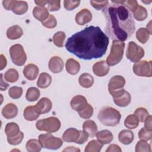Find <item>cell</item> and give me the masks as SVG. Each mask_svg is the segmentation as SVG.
Here are the masks:
<instances>
[{"label":"cell","instance_id":"1","mask_svg":"<svg viewBox=\"0 0 152 152\" xmlns=\"http://www.w3.org/2000/svg\"><path fill=\"white\" fill-rule=\"evenodd\" d=\"M108 45L109 37L100 28L90 26L69 37L65 48L80 59L91 60L102 57Z\"/></svg>","mask_w":152,"mask_h":152},{"label":"cell","instance_id":"2","mask_svg":"<svg viewBox=\"0 0 152 152\" xmlns=\"http://www.w3.org/2000/svg\"><path fill=\"white\" fill-rule=\"evenodd\" d=\"M112 3L102 11L106 21V33L113 40L124 42L135 32V22L131 11L126 7L122 4Z\"/></svg>","mask_w":152,"mask_h":152},{"label":"cell","instance_id":"3","mask_svg":"<svg viewBox=\"0 0 152 152\" xmlns=\"http://www.w3.org/2000/svg\"><path fill=\"white\" fill-rule=\"evenodd\" d=\"M97 118L102 125L107 126H115L119 124L121 115L116 109L105 106L100 110Z\"/></svg>","mask_w":152,"mask_h":152},{"label":"cell","instance_id":"4","mask_svg":"<svg viewBox=\"0 0 152 152\" xmlns=\"http://www.w3.org/2000/svg\"><path fill=\"white\" fill-rule=\"evenodd\" d=\"M125 43L124 42L113 40L110 52L106 59L107 64L110 66L118 64L123 58Z\"/></svg>","mask_w":152,"mask_h":152},{"label":"cell","instance_id":"5","mask_svg":"<svg viewBox=\"0 0 152 152\" xmlns=\"http://www.w3.org/2000/svg\"><path fill=\"white\" fill-rule=\"evenodd\" d=\"M61 124L58 118L49 117L38 120L36 123V128L39 131H46L48 133H53L58 131L61 128Z\"/></svg>","mask_w":152,"mask_h":152},{"label":"cell","instance_id":"6","mask_svg":"<svg viewBox=\"0 0 152 152\" xmlns=\"http://www.w3.org/2000/svg\"><path fill=\"white\" fill-rule=\"evenodd\" d=\"M39 141L43 148L50 150L59 149L63 144V141L60 138L55 137L49 133L40 134L39 136Z\"/></svg>","mask_w":152,"mask_h":152},{"label":"cell","instance_id":"7","mask_svg":"<svg viewBox=\"0 0 152 152\" xmlns=\"http://www.w3.org/2000/svg\"><path fill=\"white\" fill-rule=\"evenodd\" d=\"M10 54L12 62L18 66L23 65L26 60L27 55L22 45L15 44L10 48Z\"/></svg>","mask_w":152,"mask_h":152},{"label":"cell","instance_id":"8","mask_svg":"<svg viewBox=\"0 0 152 152\" xmlns=\"http://www.w3.org/2000/svg\"><path fill=\"white\" fill-rule=\"evenodd\" d=\"M144 50L137 45L134 42H129L126 50V56L128 59L132 62H137L144 56Z\"/></svg>","mask_w":152,"mask_h":152},{"label":"cell","instance_id":"9","mask_svg":"<svg viewBox=\"0 0 152 152\" xmlns=\"http://www.w3.org/2000/svg\"><path fill=\"white\" fill-rule=\"evenodd\" d=\"M133 71L135 74L140 77H151V61L142 60L136 62L133 66Z\"/></svg>","mask_w":152,"mask_h":152},{"label":"cell","instance_id":"10","mask_svg":"<svg viewBox=\"0 0 152 152\" xmlns=\"http://www.w3.org/2000/svg\"><path fill=\"white\" fill-rule=\"evenodd\" d=\"M125 84V79L121 75H115L112 77L108 84L109 93L124 88Z\"/></svg>","mask_w":152,"mask_h":152},{"label":"cell","instance_id":"11","mask_svg":"<svg viewBox=\"0 0 152 152\" xmlns=\"http://www.w3.org/2000/svg\"><path fill=\"white\" fill-rule=\"evenodd\" d=\"M88 103L86 97L81 95L74 96L70 102L71 108L78 112L83 110L87 105Z\"/></svg>","mask_w":152,"mask_h":152},{"label":"cell","instance_id":"12","mask_svg":"<svg viewBox=\"0 0 152 152\" xmlns=\"http://www.w3.org/2000/svg\"><path fill=\"white\" fill-rule=\"evenodd\" d=\"M92 19V14L90 11L87 8H84L80 11L75 15V22L80 26H83L90 21Z\"/></svg>","mask_w":152,"mask_h":152},{"label":"cell","instance_id":"13","mask_svg":"<svg viewBox=\"0 0 152 152\" xmlns=\"http://www.w3.org/2000/svg\"><path fill=\"white\" fill-rule=\"evenodd\" d=\"M109 65L105 61H100L95 63L93 66V73L99 77L107 75L109 71Z\"/></svg>","mask_w":152,"mask_h":152},{"label":"cell","instance_id":"14","mask_svg":"<svg viewBox=\"0 0 152 152\" xmlns=\"http://www.w3.org/2000/svg\"><path fill=\"white\" fill-rule=\"evenodd\" d=\"M80 136V130H77L74 128H68L63 134L62 139L68 142H75L78 141Z\"/></svg>","mask_w":152,"mask_h":152},{"label":"cell","instance_id":"15","mask_svg":"<svg viewBox=\"0 0 152 152\" xmlns=\"http://www.w3.org/2000/svg\"><path fill=\"white\" fill-rule=\"evenodd\" d=\"M34 106L37 111L40 115L48 113L52 109V104L49 99L47 97H42Z\"/></svg>","mask_w":152,"mask_h":152},{"label":"cell","instance_id":"16","mask_svg":"<svg viewBox=\"0 0 152 152\" xmlns=\"http://www.w3.org/2000/svg\"><path fill=\"white\" fill-rule=\"evenodd\" d=\"M49 69L53 73L61 72L64 68L62 59L57 56H53L49 61Z\"/></svg>","mask_w":152,"mask_h":152},{"label":"cell","instance_id":"17","mask_svg":"<svg viewBox=\"0 0 152 152\" xmlns=\"http://www.w3.org/2000/svg\"><path fill=\"white\" fill-rule=\"evenodd\" d=\"M39 69L35 64H29L27 65L23 69V74L25 77L29 80H35L39 74Z\"/></svg>","mask_w":152,"mask_h":152},{"label":"cell","instance_id":"18","mask_svg":"<svg viewBox=\"0 0 152 152\" xmlns=\"http://www.w3.org/2000/svg\"><path fill=\"white\" fill-rule=\"evenodd\" d=\"M2 116L7 119L15 118L18 113V108L15 104L10 103L7 104L2 109Z\"/></svg>","mask_w":152,"mask_h":152},{"label":"cell","instance_id":"19","mask_svg":"<svg viewBox=\"0 0 152 152\" xmlns=\"http://www.w3.org/2000/svg\"><path fill=\"white\" fill-rule=\"evenodd\" d=\"M28 10V4L26 1H12L11 10L17 14L22 15L26 13Z\"/></svg>","mask_w":152,"mask_h":152},{"label":"cell","instance_id":"20","mask_svg":"<svg viewBox=\"0 0 152 152\" xmlns=\"http://www.w3.org/2000/svg\"><path fill=\"white\" fill-rule=\"evenodd\" d=\"M33 15L36 20L41 22L44 21L49 16L48 8H45V7L39 6H36L33 8Z\"/></svg>","mask_w":152,"mask_h":152},{"label":"cell","instance_id":"21","mask_svg":"<svg viewBox=\"0 0 152 152\" xmlns=\"http://www.w3.org/2000/svg\"><path fill=\"white\" fill-rule=\"evenodd\" d=\"M96 135L97 140L103 144H109L113 139L112 133L107 129L97 132Z\"/></svg>","mask_w":152,"mask_h":152},{"label":"cell","instance_id":"22","mask_svg":"<svg viewBox=\"0 0 152 152\" xmlns=\"http://www.w3.org/2000/svg\"><path fill=\"white\" fill-rule=\"evenodd\" d=\"M113 99V102L116 105L123 107L127 106L130 103L131 100V96L129 93L125 91L121 95Z\"/></svg>","mask_w":152,"mask_h":152},{"label":"cell","instance_id":"23","mask_svg":"<svg viewBox=\"0 0 152 152\" xmlns=\"http://www.w3.org/2000/svg\"><path fill=\"white\" fill-rule=\"evenodd\" d=\"M83 131L86 132L88 137H94L97 132V126L96 124L92 120H87L83 124Z\"/></svg>","mask_w":152,"mask_h":152},{"label":"cell","instance_id":"24","mask_svg":"<svg viewBox=\"0 0 152 152\" xmlns=\"http://www.w3.org/2000/svg\"><path fill=\"white\" fill-rule=\"evenodd\" d=\"M134 138V133L128 129H124L118 134V140L123 144L128 145L131 144Z\"/></svg>","mask_w":152,"mask_h":152},{"label":"cell","instance_id":"25","mask_svg":"<svg viewBox=\"0 0 152 152\" xmlns=\"http://www.w3.org/2000/svg\"><path fill=\"white\" fill-rule=\"evenodd\" d=\"M23 34L22 28L18 25L10 27L7 30V36L11 40H15L20 38Z\"/></svg>","mask_w":152,"mask_h":152},{"label":"cell","instance_id":"26","mask_svg":"<svg viewBox=\"0 0 152 152\" xmlns=\"http://www.w3.org/2000/svg\"><path fill=\"white\" fill-rule=\"evenodd\" d=\"M66 70L69 74H77L80 69V65L78 61L73 58H69L65 64Z\"/></svg>","mask_w":152,"mask_h":152},{"label":"cell","instance_id":"27","mask_svg":"<svg viewBox=\"0 0 152 152\" xmlns=\"http://www.w3.org/2000/svg\"><path fill=\"white\" fill-rule=\"evenodd\" d=\"M23 115L24 118L28 121L36 120L40 115L34 106H27L24 110Z\"/></svg>","mask_w":152,"mask_h":152},{"label":"cell","instance_id":"28","mask_svg":"<svg viewBox=\"0 0 152 152\" xmlns=\"http://www.w3.org/2000/svg\"><path fill=\"white\" fill-rule=\"evenodd\" d=\"M78 82L81 87L84 88H90L94 83V78L90 74L83 73L79 77Z\"/></svg>","mask_w":152,"mask_h":152},{"label":"cell","instance_id":"29","mask_svg":"<svg viewBox=\"0 0 152 152\" xmlns=\"http://www.w3.org/2000/svg\"><path fill=\"white\" fill-rule=\"evenodd\" d=\"M51 82V76L46 72H42L39 77L37 81V86L41 88H45L50 86Z\"/></svg>","mask_w":152,"mask_h":152},{"label":"cell","instance_id":"30","mask_svg":"<svg viewBox=\"0 0 152 152\" xmlns=\"http://www.w3.org/2000/svg\"><path fill=\"white\" fill-rule=\"evenodd\" d=\"M20 128L17 124L15 122L8 123L5 128V132L7 137H12L17 135L19 132Z\"/></svg>","mask_w":152,"mask_h":152},{"label":"cell","instance_id":"31","mask_svg":"<svg viewBox=\"0 0 152 152\" xmlns=\"http://www.w3.org/2000/svg\"><path fill=\"white\" fill-rule=\"evenodd\" d=\"M135 19L138 21H143L147 17L148 14L146 9L140 5H138L136 8L132 12Z\"/></svg>","mask_w":152,"mask_h":152},{"label":"cell","instance_id":"32","mask_svg":"<svg viewBox=\"0 0 152 152\" xmlns=\"http://www.w3.org/2000/svg\"><path fill=\"white\" fill-rule=\"evenodd\" d=\"M103 144L99 141L93 140L90 141L86 145L84 151L85 152H99L101 151Z\"/></svg>","mask_w":152,"mask_h":152},{"label":"cell","instance_id":"33","mask_svg":"<svg viewBox=\"0 0 152 152\" xmlns=\"http://www.w3.org/2000/svg\"><path fill=\"white\" fill-rule=\"evenodd\" d=\"M26 147L28 152H39L41 150L42 147L39 140L31 139L27 142Z\"/></svg>","mask_w":152,"mask_h":152},{"label":"cell","instance_id":"34","mask_svg":"<svg viewBox=\"0 0 152 152\" xmlns=\"http://www.w3.org/2000/svg\"><path fill=\"white\" fill-rule=\"evenodd\" d=\"M124 125L128 129H135L139 125L138 118L134 114L129 115L125 118Z\"/></svg>","mask_w":152,"mask_h":152},{"label":"cell","instance_id":"35","mask_svg":"<svg viewBox=\"0 0 152 152\" xmlns=\"http://www.w3.org/2000/svg\"><path fill=\"white\" fill-rule=\"evenodd\" d=\"M40 94V91L37 88L31 87L27 89L26 94V99L29 102H34L38 100Z\"/></svg>","mask_w":152,"mask_h":152},{"label":"cell","instance_id":"36","mask_svg":"<svg viewBox=\"0 0 152 152\" xmlns=\"http://www.w3.org/2000/svg\"><path fill=\"white\" fill-rule=\"evenodd\" d=\"M150 36V33L148 30L144 27L140 28L136 32V37L137 40L141 43H145Z\"/></svg>","mask_w":152,"mask_h":152},{"label":"cell","instance_id":"37","mask_svg":"<svg viewBox=\"0 0 152 152\" xmlns=\"http://www.w3.org/2000/svg\"><path fill=\"white\" fill-rule=\"evenodd\" d=\"M19 78L18 71L14 68L8 69L4 74V78L7 81L10 83L16 82Z\"/></svg>","mask_w":152,"mask_h":152},{"label":"cell","instance_id":"38","mask_svg":"<svg viewBox=\"0 0 152 152\" xmlns=\"http://www.w3.org/2000/svg\"><path fill=\"white\" fill-rule=\"evenodd\" d=\"M65 39V34L64 31H58L53 36V42L54 44L59 48L63 47L64 42Z\"/></svg>","mask_w":152,"mask_h":152},{"label":"cell","instance_id":"39","mask_svg":"<svg viewBox=\"0 0 152 152\" xmlns=\"http://www.w3.org/2000/svg\"><path fill=\"white\" fill-rule=\"evenodd\" d=\"M136 152H150L151 147L150 144L147 143L145 141L140 140L137 142L135 145Z\"/></svg>","mask_w":152,"mask_h":152},{"label":"cell","instance_id":"40","mask_svg":"<svg viewBox=\"0 0 152 152\" xmlns=\"http://www.w3.org/2000/svg\"><path fill=\"white\" fill-rule=\"evenodd\" d=\"M23 88L20 87L14 86L10 88L8 90V94L10 97L14 99H19L23 94Z\"/></svg>","mask_w":152,"mask_h":152},{"label":"cell","instance_id":"41","mask_svg":"<svg viewBox=\"0 0 152 152\" xmlns=\"http://www.w3.org/2000/svg\"><path fill=\"white\" fill-rule=\"evenodd\" d=\"M79 116L83 119H89L93 114V108L90 104H87V106L82 110L78 112Z\"/></svg>","mask_w":152,"mask_h":152},{"label":"cell","instance_id":"42","mask_svg":"<svg viewBox=\"0 0 152 152\" xmlns=\"http://www.w3.org/2000/svg\"><path fill=\"white\" fill-rule=\"evenodd\" d=\"M134 115L137 116V117L138 118V120L140 122H143L144 121L145 119L149 115V113L145 108L138 107L135 110Z\"/></svg>","mask_w":152,"mask_h":152},{"label":"cell","instance_id":"43","mask_svg":"<svg viewBox=\"0 0 152 152\" xmlns=\"http://www.w3.org/2000/svg\"><path fill=\"white\" fill-rule=\"evenodd\" d=\"M24 138V134L20 131L17 135L12 137H7L8 142L12 145H15L20 144Z\"/></svg>","mask_w":152,"mask_h":152},{"label":"cell","instance_id":"44","mask_svg":"<svg viewBox=\"0 0 152 152\" xmlns=\"http://www.w3.org/2000/svg\"><path fill=\"white\" fill-rule=\"evenodd\" d=\"M43 26L48 28H53L55 27L57 25V21L53 15H49L48 18L44 21L42 22Z\"/></svg>","mask_w":152,"mask_h":152},{"label":"cell","instance_id":"45","mask_svg":"<svg viewBox=\"0 0 152 152\" xmlns=\"http://www.w3.org/2000/svg\"><path fill=\"white\" fill-rule=\"evenodd\" d=\"M138 137L141 140H150L152 138V131H148L145 128H142L138 132Z\"/></svg>","mask_w":152,"mask_h":152},{"label":"cell","instance_id":"46","mask_svg":"<svg viewBox=\"0 0 152 152\" xmlns=\"http://www.w3.org/2000/svg\"><path fill=\"white\" fill-rule=\"evenodd\" d=\"M80 4V1H69L65 0L64 1V5L65 8L68 11L73 10L74 8L78 7Z\"/></svg>","mask_w":152,"mask_h":152},{"label":"cell","instance_id":"47","mask_svg":"<svg viewBox=\"0 0 152 152\" xmlns=\"http://www.w3.org/2000/svg\"><path fill=\"white\" fill-rule=\"evenodd\" d=\"M90 2L91 4V5L94 8H96L97 10H102V9H103L109 4L108 1H90Z\"/></svg>","mask_w":152,"mask_h":152},{"label":"cell","instance_id":"48","mask_svg":"<svg viewBox=\"0 0 152 152\" xmlns=\"http://www.w3.org/2000/svg\"><path fill=\"white\" fill-rule=\"evenodd\" d=\"M48 9L50 11H58L61 8L60 1H49L48 4Z\"/></svg>","mask_w":152,"mask_h":152},{"label":"cell","instance_id":"49","mask_svg":"<svg viewBox=\"0 0 152 152\" xmlns=\"http://www.w3.org/2000/svg\"><path fill=\"white\" fill-rule=\"evenodd\" d=\"M88 137V135L86 132H84V131L80 130V138H79L78 141L77 142V144H82L84 143L86 141H87Z\"/></svg>","mask_w":152,"mask_h":152},{"label":"cell","instance_id":"50","mask_svg":"<svg viewBox=\"0 0 152 152\" xmlns=\"http://www.w3.org/2000/svg\"><path fill=\"white\" fill-rule=\"evenodd\" d=\"M122 150L121 147L116 144H110L108 146L106 150V152H121Z\"/></svg>","mask_w":152,"mask_h":152},{"label":"cell","instance_id":"51","mask_svg":"<svg viewBox=\"0 0 152 152\" xmlns=\"http://www.w3.org/2000/svg\"><path fill=\"white\" fill-rule=\"evenodd\" d=\"M151 115H148L147 117L144 120V128L148 131H152V126H151Z\"/></svg>","mask_w":152,"mask_h":152},{"label":"cell","instance_id":"52","mask_svg":"<svg viewBox=\"0 0 152 152\" xmlns=\"http://www.w3.org/2000/svg\"><path fill=\"white\" fill-rule=\"evenodd\" d=\"M0 69L2 70L4 68H5V66H7V59L5 58V56H4L2 54L1 55V57H0Z\"/></svg>","mask_w":152,"mask_h":152},{"label":"cell","instance_id":"53","mask_svg":"<svg viewBox=\"0 0 152 152\" xmlns=\"http://www.w3.org/2000/svg\"><path fill=\"white\" fill-rule=\"evenodd\" d=\"M1 91H4L7 89V88L9 87V84L7 83H5L3 80V76L2 74H1Z\"/></svg>","mask_w":152,"mask_h":152},{"label":"cell","instance_id":"54","mask_svg":"<svg viewBox=\"0 0 152 152\" xmlns=\"http://www.w3.org/2000/svg\"><path fill=\"white\" fill-rule=\"evenodd\" d=\"M12 3V1H11V0H10V1H2L3 7L7 10H11Z\"/></svg>","mask_w":152,"mask_h":152},{"label":"cell","instance_id":"55","mask_svg":"<svg viewBox=\"0 0 152 152\" xmlns=\"http://www.w3.org/2000/svg\"><path fill=\"white\" fill-rule=\"evenodd\" d=\"M49 1H35L34 2L39 5V7H45L48 4Z\"/></svg>","mask_w":152,"mask_h":152},{"label":"cell","instance_id":"56","mask_svg":"<svg viewBox=\"0 0 152 152\" xmlns=\"http://www.w3.org/2000/svg\"><path fill=\"white\" fill-rule=\"evenodd\" d=\"M80 151V150L79 148H75L74 147H67L63 150V151H78V152H79Z\"/></svg>","mask_w":152,"mask_h":152}]
</instances>
